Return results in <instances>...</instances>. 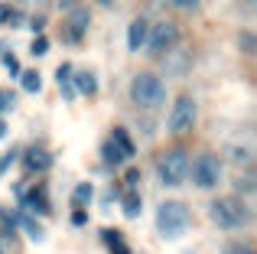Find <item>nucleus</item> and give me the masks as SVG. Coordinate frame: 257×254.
<instances>
[{"instance_id": "nucleus-1", "label": "nucleus", "mask_w": 257, "mask_h": 254, "mask_svg": "<svg viewBox=\"0 0 257 254\" xmlns=\"http://www.w3.org/2000/svg\"><path fill=\"white\" fill-rule=\"evenodd\" d=\"M208 215H212V222L218 225V228H225V231L244 228V225L251 222V209H247L244 199H238V196H221V199H215V202L208 205Z\"/></svg>"}, {"instance_id": "nucleus-2", "label": "nucleus", "mask_w": 257, "mask_h": 254, "mask_svg": "<svg viewBox=\"0 0 257 254\" xmlns=\"http://www.w3.org/2000/svg\"><path fill=\"white\" fill-rule=\"evenodd\" d=\"M166 98V88H163V78L153 75V72H137L131 82V101L137 108H157L163 104Z\"/></svg>"}, {"instance_id": "nucleus-3", "label": "nucleus", "mask_w": 257, "mask_h": 254, "mask_svg": "<svg viewBox=\"0 0 257 254\" xmlns=\"http://www.w3.org/2000/svg\"><path fill=\"white\" fill-rule=\"evenodd\" d=\"M157 228H160V235H163V238L186 235V228H189V209L182 202H176V199L163 202L157 209Z\"/></svg>"}, {"instance_id": "nucleus-4", "label": "nucleus", "mask_w": 257, "mask_h": 254, "mask_svg": "<svg viewBox=\"0 0 257 254\" xmlns=\"http://www.w3.org/2000/svg\"><path fill=\"white\" fill-rule=\"evenodd\" d=\"M157 173L163 179V186H182L189 176V153L182 147H170V150L160 157L157 163Z\"/></svg>"}, {"instance_id": "nucleus-5", "label": "nucleus", "mask_w": 257, "mask_h": 254, "mask_svg": "<svg viewBox=\"0 0 257 254\" xmlns=\"http://www.w3.org/2000/svg\"><path fill=\"white\" fill-rule=\"evenodd\" d=\"M189 176L199 189H215L221 179V163L215 153H199V157L189 163Z\"/></svg>"}, {"instance_id": "nucleus-6", "label": "nucleus", "mask_w": 257, "mask_h": 254, "mask_svg": "<svg viewBox=\"0 0 257 254\" xmlns=\"http://www.w3.org/2000/svg\"><path fill=\"white\" fill-rule=\"evenodd\" d=\"M195 111H199V108H195L192 95H179V98H176V101H173L170 124H166V127H170V134H173V137H176V134H186L189 127L195 124Z\"/></svg>"}, {"instance_id": "nucleus-7", "label": "nucleus", "mask_w": 257, "mask_h": 254, "mask_svg": "<svg viewBox=\"0 0 257 254\" xmlns=\"http://www.w3.org/2000/svg\"><path fill=\"white\" fill-rule=\"evenodd\" d=\"M179 43V30H176L173 23H153L150 33H147V46H150V52H166L173 49V46Z\"/></svg>"}, {"instance_id": "nucleus-8", "label": "nucleus", "mask_w": 257, "mask_h": 254, "mask_svg": "<svg viewBox=\"0 0 257 254\" xmlns=\"http://www.w3.org/2000/svg\"><path fill=\"white\" fill-rule=\"evenodd\" d=\"M189 69H192V52L189 49H176L173 46V52L163 56V72L166 75H186Z\"/></svg>"}, {"instance_id": "nucleus-9", "label": "nucleus", "mask_w": 257, "mask_h": 254, "mask_svg": "<svg viewBox=\"0 0 257 254\" xmlns=\"http://www.w3.org/2000/svg\"><path fill=\"white\" fill-rule=\"evenodd\" d=\"M23 166H26L30 173H43V170H49V166H52L49 150H43V147H30V150L23 153Z\"/></svg>"}, {"instance_id": "nucleus-10", "label": "nucleus", "mask_w": 257, "mask_h": 254, "mask_svg": "<svg viewBox=\"0 0 257 254\" xmlns=\"http://www.w3.org/2000/svg\"><path fill=\"white\" fill-rule=\"evenodd\" d=\"M147 33H150V23L144 17H137L127 30V49H144L147 46Z\"/></svg>"}, {"instance_id": "nucleus-11", "label": "nucleus", "mask_w": 257, "mask_h": 254, "mask_svg": "<svg viewBox=\"0 0 257 254\" xmlns=\"http://www.w3.org/2000/svg\"><path fill=\"white\" fill-rule=\"evenodd\" d=\"M101 157H104V163H107V166H117L120 160H127V157H124V150H120L114 140H104V144H101Z\"/></svg>"}, {"instance_id": "nucleus-12", "label": "nucleus", "mask_w": 257, "mask_h": 254, "mask_svg": "<svg viewBox=\"0 0 257 254\" xmlns=\"http://www.w3.org/2000/svg\"><path fill=\"white\" fill-rule=\"evenodd\" d=\"M75 88L82 91V95H94V91H98V78H94L91 72H75Z\"/></svg>"}, {"instance_id": "nucleus-13", "label": "nucleus", "mask_w": 257, "mask_h": 254, "mask_svg": "<svg viewBox=\"0 0 257 254\" xmlns=\"http://www.w3.org/2000/svg\"><path fill=\"white\" fill-rule=\"evenodd\" d=\"M23 202L30 205L33 212H39V215H49V202H46V199H43V189H33L30 196L23 199Z\"/></svg>"}, {"instance_id": "nucleus-14", "label": "nucleus", "mask_w": 257, "mask_h": 254, "mask_svg": "<svg viewBox=\"0 0 257 254\" xmlns=\"http://www.w3.org/2000/svg\"><path fill=\"white\" fill-rule=\"evenodd\" d=\"M20 82H23V91L36 95L39 85H43V78H39V72H36V69H26V72H20Z\"/></svg>"}, {"instance_id": "nucleus-15", "label": "nucleus", "mask_w": 257, "mask_h": 254, "mask_svg": "<svg viewBox=\"0 0 257 254\" xmlns=\"http://www.w3.org/2000/svg\"><path fill=\"white\" fill-rule=\"evenodd\" d=\"M17 225H20V228H26V235H30L33 241H43V228H39L30 215H23V212H20V215H17Z\"/></svg>"}, {"instance_id": "nucleus-16", "label": "nucleus", "mask_w": 257, "mask_h": 254, "mask_svg": "<svg viewBox=\"0 0 257 254\" xmlns=\"http://www.w3.org/2000/svg\"><path fill=\"white\" fill-rule=\"evenodd\" d=\"M101 238L107 241V248H111L114 254H127V248L120 244V238H117V231H114V228H104V231H101Z\"/></svg>"}, {"instance_id": "nucleus-17", "label": "nucleus", "mask_w": 257, "mask_h": 254, "mask_svg": "<svg viewBox=\"0 0 257 254\" xmlns=\"http://www.w3.org/2000/svg\"><path fill=\"white\" fill-rule=\"evenodd\" d=\"M111 140H114V144L120 147V150H124V157H134V144H131V137H127V134L120 131V127H117V131L111 134Z\"/></svg>"}, {"instance_id": "nucleus-18", "label": "nucleus", "mask_w": 257, "mask_h": 254, "mask_svg": "<svg viewBox=\"0 0 257 254\" xmlns=\"http://www.w3.org/2000/svg\"><path fill=\"white\" fill-rule=\"evenodd\" d=\"M124 215H127V218H137V215H140V199L134 196V192L124 199Z\"/></svg>"}, {"instance_id": "nucleus-19", "label": "nucleus", "mask_w": 257, "mask_h": 254, "mask_svg": "<svg viewBox=\"0 0 257 254\" xmlns=\"http://www.w3.org/2000/svg\"><path fill=\"white\" fill-rule=\"evenodd\" d=\"M69 26H75V33L82 36V30L88 26V13H85V10H75V13H72V23H69Z\"/></svg>"}, {"instance_id": "nucleus-20", "label": "nucleus", "mask_w": 257, "mask_h": 254, "mask_svg": "<svg viewBox=\"0 0 257 254\" xmlns=\"http://www.w3.org/2000/svg\"><path fill=\"white\" fill-rule=\"evenodd\" d=\"M176 10H186V13H195L199 10V0H170Z\"/></svg>"}, {"instance_id": "nucleus-21", "label": "nucleus", "mask_w": 257, "mask_h": 254, "mask_svg": "<svg viewBox=\"0 0 257 254\" xmlns=\"http://www.w3.org/2000/svg\"><path fill=\"white\" fill-rule=\"evenodd\" d=\"M225 254H257V251L251 248V244H228Z\"/></svg>"}, {"instance_id": "nucleus-22", "label": "nucleus", "mask_w": 257, "mask_h": 254, "mask_svg": "<svg viewBox=\"0 0 257 254\" xmlns=\"http://www.w3.org/2000/svg\"><path fill=\"white\" fill-rule=\"evenodd\" d=\"M75 199H78V202H88V199H91V186H88V183H78Z\"/></svg>"}, {"instance_id": "nucleus-23", "label": "nucleus", "mask_w": 257, "mask_h": 254, "mask_svg": "<svg viewBox=\"0 0 257 254\" xmlns=\"http://www.w3.org/2000/svg\"><path fill=\"white\" fill-rule=\"evenodd\" d=\"M49 49V39L46 36H39V39H33V56H43V52Z\"/></svg>"}, {"instance_id": "nucleus-24", "label": "nucleus", "mask_w": 257, "mask_h": 254, "mask_svg": "<svg viewBox=\"0 0 257 254\" xmlns=\"http://www.w3.org/2000/svg\"><path fill=\"white\" fill-rule=\"evenodd\" d=\"M241 46H244V49H257V39H254V33H241Z\"/></svg>"}, {"instance_id": "nucleus-25", "label": "nucleus", "mask_w": 257, "mask_h": 254, "mask_svg": "<svg viewBox=\"0 0 257 254\" xmlns=\"http://www.w3.org/2000/svg\"><path fill=\"white\" fill-rule=\"evenodd\" d=\"M13 160H17V153H13V150H10V153H7V157H4V160H0V176H4V173H7V170H10V163H13Z\"/></svg>"}, {"instance_id": "nucleus-26", "label": "nucleus", "mask_w": 257, "mask_h": 254, "mask_svg": "<svg viewBox=\"0 0 257 254\" xmlns=\"http://www.w3.org/2000/svg\"><path fill=\"white\" fill-rule=\"evenodd\" d=\"M85 222H88L85 212H82V209H72V225H85Z\"/></svg>"}, {"instance_id": "nucleus-27", "label": "nucleus", "mask_w": 257, "mask_h": 254, "mask_svg": "<svg viewBox=\"0 0 257 254\" xmlns=\"http://www.w3.org/2000/svg\"><path fill=\"white\" fill-rule=\"evenodd\" d=\"M7 20H17V17L10 13V7H7V4H0V23H7Z\"/></svg>"}, {"instance_id": "nucleus-28", "label": "nucleus", "mask_w": 257, "mask_h": 254, "mask_svg": "<svg viewBox=\"0 0 257 254\" xmlns=\"http://www.w3.org/2000/svg\"><path fill=\"white\" fill-rule=\"evenodd\" d=\"M4 62H7V69H10L13 75H20V65H17V59H13V56H4Z\"/></svg>"}, {"instance_id": "nucleus-29", "label": "nucleus", "mask_w": 257, "mask_h": 254, "mask_svg": "<svg viewBox=\"0 0 257 254\" xmlns=\"http://www.w3.org/2000/svg\"><path fill=\"white\" fill-rule=\"evenodd\" d=\"M244 10H247V13H254V17H257V0H244Z\"/></svg>"}, {"instance_id": "nucleus-30", "label": "nucleus", "mask_w": 257, "mask_h": 254, "mask_svg": "<svg viewBox=\"0 0 257 254\" xmlns=\"http://www.w3.org/2000/svg\"><path fill=\"white\" fill-rule=\"evenodd\" d=\"M4 134H7V124H4V121H0V137H4Z\"/></svg>"}, {"instance_id": "nucleus-31", "label": "nucleus", "mask_w": 257, "mask_h": 254, "mask_svg": "<svg viewBox=\"0 0 257 254\" xmlns=\"http://www.w3.org/2000/svg\"><path fill=\"white\" fill-rule=\"evenodd\" d=\"M72 4H75V0H62V7H72Z\"/></svg>"}, {"instance_id": "nucleus-32", "label": "nucleus", "mask_w": 257, "mask_h": 254, "mask_svg": "<svg viewBox=\"0 0 257 254\" xmlns=\"http://www.w3.org/2000/svg\"><path fill=\"white\" fill-rule=\"evenodd\" d=\"M101 4H107V0H101Z\"/></svg>"}, {"instance_id": "nucleus-33", "label": "nucleus", "mask_w": 257, "mask_h": 254, "mask_svg": "<svg viewBox=\"0 0 257 254\" xmlns=\"http://www.w3.org/2000/svg\"><path fill=\"white\" fill-rule=\"evenodd\" d=\"M0 254H4V251H0Z\"/></svg>"}]
</instances>
